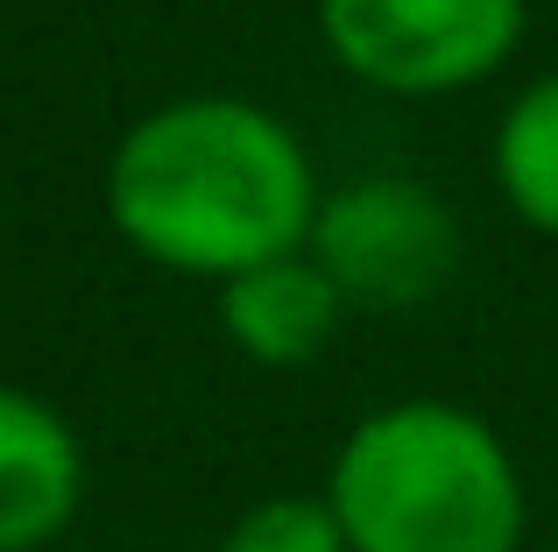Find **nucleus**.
Returning <instances> with one entry per match:
<instances>
[{
  "instance_id": "nucleus-3",
  "label": "nucleus",
  "mask_w": 558,
  "mask_h": 552,
  "mask_svg": "<svg viewBox=\"0 0 558 552\" xmlns=\"http://www.w3.org/2000/svg\"><path fill=\"white\" fill-rule=\"evenodd\" d=\"M326 36L361 79L396 93L481 79L509 57L523 0H326Z\"/></svg>"
},
{
  "instance_id": "nucleus-4",
  "label": "nucleus",
  "mask_w": 558,
  "mask_h": 552,
  "mask_svg": "<svg viewBox=\"0 0 558 552\" xmlns=\"http://www.w3.org/2000/svg\"><path fill=\"white\" fill-rule=\"evenodd\" d=\"M452 227L410 184H361L318 220V269L361 304H410L446 276Z\"/></svg>"
},
{
  "instance_id": "nucleus-7",
  "label": "nucleus",
  "mask_w": 558,
  "mask_h": 552,
  "mask_svg": "<svg viewBox=\"0 0 558 552\" xmlns=\"http://www.w3.org/2000/svg\"><path fill=\"white\" fill-rule=\"evenodd\" d=\"M495 170H502V192L517 199L523 220L558 235V79H545L537 93L517 99V113L502 121Z\"/></svg>"
},
{
  "instance_id": "nucleus-1",
  "label": "nucleus",
  "mask_w": 558,
  "mask_h": 552,
  "mask_svg": "<svg viewBox=\"0 0 558 552\" xmlns=\"http://www.w3.org/2000/svg\"><path fill=\"white\" fill-rule=\"evenodd\" d=\"M113 220L156 263L247 276L304 241L312 170L269 113L198 99L128 135V149L113 156Z\"/></svg>"
},
{
  "instance_id": "nucleus-5",
  "label": "nucleus",
  "mask_w": 558,
  "mask_h": 552,
  "mask_svg": "<svg viewBox=\"0 0 558 552\" xmlns=\"http://www.w3.org/2000/svg\"><path fill=\"white\" fill-rule=\"evenodd\" d=\"M78 440L50 404L0 389V552H36L78 511Z\"/></svg>"
},
{
  "instance_id": "nucleus-8",
  "label": "nucleus",
  "mask_w": 558,
  "mask_h": 552,
  "mask_svg": "<svg viewBox=\"0 0 558 552\" xmlns=\"http://www.w3.org/2000/svg\"><path fill=\"white\" fill-rule=\"evenodd\" d=\"M219 552H347V531L326 496H269L227 531Z\"/></svg>"
},
{
  "instance_id": "nucleus-2",
  "label": "nucleus",
  "mask_w": 558,
  "mask_h": 552,
  "mask_svg": "<svg viewBox=\"0 0 558 552\" xmlns=\"http://www.w3.org/2000/svg\"><path fill=\"white\" fill-rule=\"evenodd\" d=\"M326 503L347 552H523L517 460L452 404H396L354 425Z\"/></svg>"
},
{
  "instance_id": "nucleus-6",
  "label": "nucleus",
  "mask_w": 558,
  "mask_h": 552,
  "mask_svg": "<svg viewBox=\"0 0 558 552\" xmlns=\"http://www.w3.org/2000/svg\"><path fill=\"white\" fill-rule=\"evenodd\" d=\"M219 319L255 361H312L332 340V326H340V284L326 269L283 255V263L227 276Z\"/></svg>"
}]
</instances>
